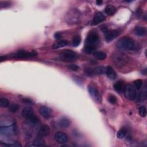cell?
Segmentation results:
<instances>
[{"label":"cell","instance_id":"obj_1","mask_svg":"<svg viewBox=\"0 0 147 147\" xmlns=\"http://www.w3.org/2000/svg\"><path fill=\"white\" fill-rule=\"evenodd\" d=\"M99 43V36L97 32L92 31L87 35L85 40V51L87 54L94 53Z\"/></svg>","mask_w":147,"mask_h":147},{"label":"cell","instance_id":"obj_2","mask_svg":"<svg viewBox=\"0 0 147 147\" xmlns=\"http://www.w3.org/2000/svg\"><path fill=\"white\" fill-rule=\"evenodd\" d=\"M136 43L130 38L125 36L118 40L117 43V47L123 50H134L136 48Z\"/></svg>","mask_w":147,"mask_h":147},{"label":"cell","instance_id":"obj_3","mask_svg":"<svg viewBox=\"0 0 147 147\" xmlns=\"http://www.w3.org/2000/svg\"><path fill=\"white\" fill-rule=\"evenodd\" d=\"M21 115L23 117L28 119L32 125H36L39 122L38 118L35 114L33 109L31 107L27 106L23 109L21 111Z\"/></svg>","mask_w":147,"mask_h":147},{"label":"cell","instance_id":"obj_4","mask_svg":"<svg viewBox=\"0 0 147 147\" xmlns=\"http://www.w3.org/2000/svg\"><path fill=\"white\" fill-rule=\"evenodd\" d=\"M112 59L114 64L118 67H122L129 61L127 56L121 52H115L112 56Z\"/></svg>","mask_w":147,"mask_h":147},{"label":"cell","instance_id":"obj_5","mask_svg":"<svg viewBox=\"0 0 147 147\" xmlns=\"http://www.w3.org/2000/svg\"><path fill=\"white\" fill-rule=\"evenodd\" d=\"M60 58L66 62H73L77 59L78 55L74 51L66 50L60 54Z\"/></svg>","mask_w":147,"mask_h":147},{"label":"cell","instance_id":"obj_6","mask_svg":"<svg viewBox=\"0 0 147 147\" xmlns=\"http://www.w3.org/2000/svg\"><path fill=\"white\" fill-rule=\"evenodd\" d=\"M88 91L90 96L98 103L102 102V97L97 87L94 84H90L88 86Z\"/></svg>","mask_w":147,"mask_h":147},{"label":"cell","instance_id":"obj_7","mask_svg":"<svg viewBox=\"0 0 147 147\" xmlns=\"http://www.w3.org/2000/svg\"><path fill=\"white\" fill-rule=\"evenodd\" d=\"M80 14L79 11L76 9H72L68 11L66 15V21L70 24H77L79 21Z\"/></svg>","mask_w":147,"mask_h":147},{"label":"cell","instance_id":"obj_8","mask_svg":"<svg viewBox=\"0 0 147 147\" xmlns=\"http://www.w3.org/2000/svg\"><path fill=\"white\" fill-rule=\"evenodd\" d=\"M124 93L126 98L130 101L134 100L137 97L136 90L132 85H127L124 87Z\"/></svg>","mask_w":147,"mask_h":147},{"label":"cell","instance_id":"obj_9","mask_svg":"<svg viewBox=\"0 0 147 147\" xmlns=\"http://www.w3.org/2000/svg\"><path fill=\"white\" fill-rule=\"evenodd\" d=\"M37 53L36 52H27L25 51H20L17 52L11 55V56L12 58H19V59H23V58H31L34 57L37 55Z\"/></svg>","mask_w":147,"mask_h":147},{"label":"cell","instance_id":"obj_10","mask_svg":"<svg viewBox=\"0 0 147 147\" xmlns=\"http://www.w3.org/2000/svg\"><path fill=\"white\" fill-rule=\"evenodd\" d=\"M85 72L88 75H101L105 74L106 68L103 66L97 67L94 68H86L85 70Z\"/></svg>","mask_w":147,"mask_h":147},{"label":"cell","instance_id":"obj_11","mask_svg":"<svg viewBox=\"0 0 147 147\" xmlns=\"http://www.w3.org/2000/svg\"><path fill=\"white\" fill-rule=\"evenodd\" d=\"M119 34V31L118 30H107L105 33H104L105 39L107 42H110L116 38Z\"/></svg>","mask_w":147,"mask_h":147},{"label":"cell","instance_id":"obj_12","mask_svg":"<svg viewBox=\"0 0 147 147\" xmlns=\"http://www.w3.org/2000/svg\"><path fill=\"white\" fill-rule=\"evenodd\" d=\"M55 139L59 144H65L68 140V136L63 132H58L55 134Z\"/></svg>","mask_w":147,"mask_h":147},{"label":"cell","instance_id":"obj_13","mask_svg":"<svg viewBox=\"0 0 147 147\" xmlns=\"http://www.w3.org/2000/svg\"><path fill=\"white\" fill-rule=\"evenodd\" d=\"M50 133V128L47 125H43L38 132V136L42 137L48 136Z\"/></svg>","mask_w":147,"mask_h":147},{"label":"cell","instance_id":"obj_14","mask_svg":"<svg viewBox=\"0 0 147 147\" xmlns=\"http://www.w3.org/2000/svg\"><path fill=\"white\" fill-rule=\"evenodd\" d=\"M105 74H106L107 77L111 80H114L117 77V73L113 69V68L111 66H107L106 68V72Z\"/></svg>","mask_w":147,"mask_h":147},{"label":"cell","instance_id":"obj_15","mask_svg":"<svg viewBox=\"0 0 147 147\" xmlns=\"http://www.w3.org/2000/svg\"><path fill=\"white\" fill-rule=\"evenodd\" d=\"M39 112L40 114H42V115L45 118H48L51 116V109L47 106L40 107L39 109Z\"/></svg>","mask_w":147,"mask_h":147},{"label":"cell","instance_id":"obj_16","mask_svg":"<svg viewBox=\"0 0 147 147\" xmlns=\"http://www.w3.org/2000/svg\"><path fill=\"white\" fill-rule=\"evenodd\" d=\"M104 15L101 12H97L95 14L93 19V23L94 25L98 24L105 20Z\"/></svg>","mask_w":147,"mask_h":147},{"label":"cell","instance_id":"obj_17","mask_svg":"<svg viewBox=\"0 0 147 147\" xmlns=\"http://www.w3.org/2000/svg\"><path fill=\"white\" fill-rule=\"evenodd\" d=\"M71 124L70 120L66 118V117H63L60 118L58 122L59 126L62 128H66L68 127Z\"/></svg>","mask_w":147,"mask_h":147},{"label":"cell","instance_id":"obj_18","mask_svg":"<svg viewBox=\"0 0 147 147\" xmlns=\"http://www.w3.org/2000/svg\"><path fill=\"white\" fill-rule=\"evenodd\" d=\"M44 140L43 137L40 136H38L34 141V144L32 145H28L29 146H41L44 145Z\"/></svg>","mask_w":147,"mask_h":147},{"label":"cell","instance_id":"obj_19","mask_svg":"<svg viewBox=\"0 0 147 147\" xmlns=\"http://www.w3.org/2000/svg\"><path fill=\"white\" fill-rule=\"evenodd\" d=\"M114 89L117 92V93H121L124 91V82L122 81H118L117 82L115 83V84L113 86Z\"/></svg>","mask_w":147,"mask_h":147},{"label":"cell","instance_id":"obj_20","mask_svg":"<svg viewBox=\"0 0 147 147\" xmlns=\"http://www.w3.org/2000/svg\"><path fill=\"white\" fill-rule=\"evenodd\" d=\"M68 44V42L67 40H61L59 41H58L57 42L55 43L53 46H52V48L53 49H58L60 48L64 47L66 46Z\"/></svg>","mask_w":147,"mask_h":147},{"label":"cell","instance_id":"obj_21","mask_svg":"<svg viewBox=\"0 0 147 147\" xmlns=\"http://www.w3.org/2000/svg\"><path fill=\"white\" fill-rule=\"evenodd\" d=\"M146 30L145 27H138L134 30V34L138 36H143L146 34Z\"/></svg>","mask_w":147,"mask_h":147},{"label":"cell","instance_id":"obj_22","mask_svg":"<svg viewBox=\"0 0 147 147\" xmlns=\"http://www.w3.org/2000/svg\"><path fill=\"white\" fill-rule=\"evenodd\" d=\"M105 13L109 16H113L116 12V9L114 7L111 5H107L105 9Z\"/></svg>","mask_w":147,"mask_h":147},{"label":"cell","instance_id":"obj_23","mask_svg":"<svg viewBox=\"0 0 147 147\" xmlns=\"http://www.w3.org/2000/svg\"><path fill=\"white\" fill-rule=\"evenodd\" d=\"M93 55L95 59L101 60H103L106 58V54L103 52H94L93 53Z\"/></svg>","mask_w":147,"mask_h":147},{"label":"cell","instance_id":"obj_24","mask_svg":"<svg viewBox=\"0 0 147 147\" xmlns=\"http://www.w3.org/2000/svg\"><path fill=\"white\" fill-rule=\"evenodd\" d=\"M126 133H127L126 129L125 128H122L118 131L117 133V137L119 139H122L125 137Z\"/></svg>","mask_w":147,"mask_h":147},{"label":"cell","instance_id":"obj_25","mask_svg":"<svg viewBox=\"0 0 147 147\" xmlns=\"http://www.w3.org/2000/svg\"><path fill=\"white\" fill-rule=\"evenodd\" d=\"M9 105V101L5 98H1L0 99V106L1 107H7Z\"/></svg>","mask_w":147,"mask_h":147},{"label":"cell","instance_id":"obj_26","mask_svg":"<svg viewBox=\"0 0 147 147\" xmlns=\"http://www.w3.org/2000/svg\"><path fill=\"white\" fill-rule=\"evenodd\" d=\"M81 42V38L79 36H75L72 41V44L74 47H78L79 46Z\"/></svg>","mask_w":147,"mask_h":147},{"label":"cell","instance_id":"obj_27","mask_svg":"<svg viewBox=\"0 0 147 147\" xmlns=\"http://www.w3.org/2000/svg\"><path fill=\"white\" fill-rule=\"evenodd\" d=\"M19 109V106L17 104H12L9 107V110L12 113H16L18 111Z\"/></svg>","mask_w":147,"mask_h":147},{"label":"cell","instance_id":"obj_28","mask_svg":"<svg viewBox=\"0 0 147 147\" xmlns=\"http://www.w3.org/2000/svg\"><path fill=\"white\" fill-rule=\"evenodd\" d=\"M138 112L141 117H145L146 115V109L144 106H141L138 109Z\"/></svg>","mask_w":147,"mask_h":147},{"label":"cell","instance_id":"obj_29","mask_svg":"<svg viewBox=\"0 0 147 147\" xmlns=\"http://www.w3.org/2000/svg\"><path fill=\"white\" fill-rule=\"evenodd\" d=\"M142 81L141 79H137L136 81H134V84L135 86V87L136 88V89L137 90H140L142 86Z\"/></svg>","mask_w":147,"mask_h":147},{"label":"cell","instance_id":"obj_30","mask_svg":"<svg viewBox=\"0 0 147 147\" xmlns=\"http://www.w3.org/2000/svg\"><path fill=\"white\" fill-rule=\"evenodd\" d=\"M108 101H109V102L110 103H111L113 105H114V104H115L117 103V98H116V97L115 95H110L109 96V97H108Z\"/></svg>","mask_w":147,"mask_h":147},{"label":"cell","instance_id":"obj_31","mask_svg":"<svg viewBox=\"0 0 147 147\" xmlns=\"http://www.w3.org/2000/svg\"><path fill=\"white\" fill-rule=\"evenodd\" d=\"M68 68L73 71H77L79 70V67L76 64H70L67 66Z\"/></svg>","mask_w":147,"mask_h":147},{"label":"cell","instance_id":"obj_32","mask_svg":"<svg viewBox=\"0 0 147 147\" xmlns=\"http://www.w3.org/2000/svg\"><path fill=\"white\" fill-rule=\"evenodd\" d=\"M146 98V91H142L141 92L140 94V95H139V99L141 101H144Z\"/></svg>","mask_w":147,"mask_h":147},{"label":"cell","instance_id":"obj_33","mask_svg":"<svg viewBox=\"0 0 147 147\" xmlns=\"http://www.w3.org/2000/svg\"><path fill=\"white\" fill-rule=\"evenodd\" d=\"M101 30L104 34V33H105L108 30V28H107V27L106 26H102L101 27Z\"/></svg>","mask_w":147,"mask_h":147},{"label":"cell","instance_id":"obj_34","mask_svg":"<svg viewBox=\"0 0 147 147\" xmlns=\"http://www.w3.org/2000/svg\"><path fill=\"white\" fill-rule=\"evenodd\" d=\"M55 38L56 39H59L61 38V34L60 32H56L55 34Z\"/></svg>","mask_w":147,"mask_h":147},{"label":"cell","instance_id":"obj_35","mask_svg":"<svg viewBox=\"0 0 147 147\" xmlns=\"http://www.w3.org/2000/svg\"><path fill=\"white\" fill-rule=\"evenodd\" d=\"M24 102L27 103H32V101L29 98H26V99H24Z\"/></svg>","mask_w":147,"mask_h":147},{"label":"cell","instance_id":"obj_36","mask_svg":"<svg viewBox=\"0 0 147 147\" xmlns=\"http://www.w3.org/2000/svg\"><path fill=\"white\" fill-rule=\"evenodd\" d=\"M96 3H97V4L98 5H101L102 4V1H97Z\"/></svg>","mask_w":147,"mask_h":147}]
</instances>
